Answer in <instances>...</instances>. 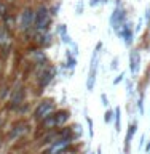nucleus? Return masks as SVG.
Masks as SVG:
<instances>
[{
	"label": "nucleus",
	"mask_w": 150,
	"mask_h": 154,
	"mask_svg": "<svg viewBox=\"0 0 150 154\" xmlns=\"http://www.w3.org/2000/svg\"><path fill=\"white\" fill-rule=\"evenodd\" d=\"M102 48V43H98L93 51V58H91V67H90V72H88V80H86V90L88 91H93L94 88V84H96V74H98V64H99V51Z\"/></svg>",
	"instance_id": "7ed1b4c3"
},
{
	"label": "nucleus",
	"mask_w": 150,
	"mask_h": 154,
	"mask_svg": "<svg viewBox=\"0 0 150 154\" xmlns=\"http://www.w3.org/2000/svg\"><path fill=\"white\" fill-rule=\"evenodd\" d=\"M123 77H125V74H123V72H122V74H120V75L117 77V79L113 80V84H115V85H117V84H120V82H122V79H123Z\"/></svg>",
	"instance_id": "aec40b11"
},
{
	"label": "nucleus",
	"mask_w": 150,
	"mask_h": 154,
	"mask_svg": "<svg viewBox=\"0 0 150 154\" xmlns=\"http://www.w3.org/2000/svg\"><path fill=\"white\" fill-rule=\"evenodd\" d=\"M50 8L46 5H38L34 10V27H35L37 34H45L48 32V29L51 26V14Z\"/></svg>",
	"instance_id": "f257e3e1"
},
{
	"label": "nucleus",
	"mask_w": 150,
	"mask_h": 154,
	"mask_svg": "<svg viewBox=\"0 0 150 154\" xmlns=\"http://www.w3.org/2000/svg\"><path fill=\"white\" fill-rule=\"evenodd\" d=\"M53 114H54V112H53ZM53 114L48 116V117H45V119L40 122V125H42L43 130H51V128L56 127V124H54V116H53Z\"/></svg>",
	"instance_id": "4468645a"
},
{
	"label": "nucleus",
	"mask_w": 150,
	"mask_h": 154,
	"mask_svg": "<svg viewBox=\"0 0 150 154\" xmlns=\"http://www.w3.org/2000/svg\"><path fill=\"white\" fill-rule=\"evenodd\" d=\"M129 69H131L133 75H136L141 69V53H139V50H131V53H129Z\"/></svg>",
	"instance_id": "9d476101"
},
{
	"label": "nucleus",
	"mask_w": 150,
	"mask_h": 154,
	"mask_svg": "<svg viewBox=\"0 0 150 154\" xmlns=\"http://www.w3.org/2000/svg\"><path fill=\"white\" fill-rule=\"evenodd\" d=\"M98 154H102V152H101V149H99V152H98Z\"/></svg>",
	"instance_id": "a878e982"
},
{
	"label": "nucleus",
	"mask_w": 150,
	"mask_h": 154,
	"mask_svg": "<svg viewBox=\"0 0 150 154\" xmlns=\"http://www.w3.org/2000/svg\"><path fill=\"white\" fill-rule=\"evenodd\" d=\"M117 67H118V58H115L112 61V69H117Z\"/></svg>",
	"instance_id": "412c9836"
},
{
	"label": "nucleus",
	"mask_w": 150,
	"mask_h": 154,
	"mask_svg": "<svg viewBox=\"0 0 150 154\" xmlns=\"http://www.w3.org/2000/svg\"><path fill=\"white\" fill-rule=\"evenodd\" d=\"M146 19H147V21L150 23V7L147 8V11H146Z\"/></svg>",
	"instance_id": "5701e85b"
},
{
	"label": "nucleus",
	"mask_w": 150,
	"mask_h": 154,
	"mask_svg": "<svg viewBox=\"0 0 150 154\" xmlns=\"http://www.w3.org/2000/svg\"><path fill=\"white\" fill-rule=\"evenodd\" d=\"M34 8L31 7H24L19 13V27L21 31H29L34 26Z\"/></svg>",
	"instance_id": "20e7f679"
},
{
	"label": "nucleus",
	"mask_w": 150,
	"mask_h": 154,
	"mask_svg": "<svg viewBox=\"0 0 150 154\" xmlns=\"http://www.w3.org/2000/svg\"><path fill=\"white\" fill-rule=\"evenodd\" d=\"M5 2H11V0H5Z\"/></svg>",
	"instance_id": "bb28decb"
},
{
	"label": "nucleus",
	"mask_w": 150,
	"mask_h": 154,
	"mask_svg": "<svg viewBox=\"0 0 150 154\" xmlns=\"http://www.w3.org/2000/svg\"><path fill=\"white\" fill-rule=\"evenodd\" d=\"M26 132H27V124L26 122H16V124L13 125L10 137L16 138V137H19V135H22V133H26Z\"/></svg>",
	"instance_id": "f8f14e48"
},
{
	"label": "nucleus",
	"mask_w": 150,
	"mask_h": 154,
	"mask_svg": "<svg viewBox=\"0 0 150 154\" xmlns=\"http://www.w3.org/2000/svg\"><path fill=\"white\" fill-rule=\"evenodd\" d=\"M54 111H56L54 100L46 98V100H42L40 103L37 104V108L34 109V112H32V117L35 119V120H38V122H42L43 119L48 117V116H51Z\"/></svg>",
	"instance_id": "f03ea898"
},
{
	"label": "nucleus",
	"mask_w": 150,
	"mask_h": 154,
	"mask_svg": "<svg viewBox=\"0 0 150 154\" xmlns=\"http://www.w3.org/2000/svg\"><path fill=\"white\" fill-rule=\"evenodd\" d=\"M115 130L117 132L122 130V109L120 108L115 109Z\"/></svg>",
	"instance_id": "f3484780"
},
{
	"label": "nucleus",
	"mask_w": 150,
	"mask_h": 154,
	"mask_svg": "<svg viewBox=\"0 0 150 154\" xmlns=\"http://www.w3.org/2000/svg\"><path fill=\"white\" fill-rule=\"evenodd\" d=\"M99 2H102V0H90V5H91V7H96Z\"/></svg>",
	"instance_id": "4be33fe9"
},
{
	"label": "nucleus",
	"mask_w": 150,
	"mask_h": 154,
	"mask_svg": "<svg viewBox=\"0 0 150 154\" xmlns=\"http://www.w3.org/2000/svg\"><path fill=\"white\" fill-rule=\"evenodd\" d=\"M102 101H104V103H102V104H105V106H107V104H109V101H107V96H105V95H102Z\"/></svg>",
	"instance_id": "b1692460"
},
{
	"label": "nucleus",
	"mask_w": 150,
	"mask_h": 154,
	"mask_svg": "<svg viewBox=\"0 0 150 154\" xmlns=\"http://www.w3.org/2000/svg\"><path fill=\"white\" fill-rule=\"evenodd\" d=\"M125 23H126V10H125L122 5H118V7L112 11V14H110V26H112L115 31H118Z\"/></svg>",
	"instance_id": "39448f33"
},
{
	"label": "nucleus",
	"mask_w": 150,
	"mask_h": 154,
	"mask_svg": "<svg viewBox=\"0 0 150 154\" xmlns=\"http://www.w3.org/2000/svg\"><path fill=\"white\" fill-rule=\"evenodd\" d=\"M117 34L120 37H122V40H123V43L126 47H129L133 43V35H134V32H133V27H131V23H125L122 27L117 31Z\"/></svg>",
	"instance_id": "1a4fd4ad"
},
{
	"label": "nucleus",
	"mask_w": 150,
	"mask_h": 154,
	"mask_svg": "<svg viewBox=\"0 0 150 154\" xmlns=\"http://www.w3.org/2000/svg\"><path fill=\"white\" fill-rule=\"evenodd\" d=\"M69 146H70V140L59 138V140H56L54 143L50 144V148L45 151V154H64V152H67Z\"/></svg>",
	"instance_id": "0eeeda50"
},
{
	"label": "nucleus",
	"mask_w": 150,
	"mask_h": 154,
	"mask_svg": "<svg viewBox=\"0 0 150 154\" xmlns=\"http://www.w3.org/2000/svg\"><path fill=\"white\" fill-rule=\"evenodd\" d=\"M31 55H32L34 61H35L37 64H45L46 63V55L40 50V48H34V50H31Z\"/></svg>",
	"instance_id": "ddd939ff"
},
{
	"label": "nucleus",
	"mask_w": 150,
	"mask_h": 154,
	"mask_svg": "<svg viewBox=\"0 0 150 154\" xmlns=\"http://www.w3.org/2000/svg\"><path fill=\"white\" fill-rule=\"evenodd\" d=\"M38 40H35V42H38V45L40 47H48L51 43V34H48V32H45V34H38Z\"/></svg>",
	"instance_id": "dca6fc26"
},
{
	"label": "nucleus",
	"mask_w": 150,
	"mask_h": 154,
	"mask_svg": "<svg viewBox=\"0 0 150 154\" xmlns=\"http://www.w3.org/2000/svg\"><path fill=\"white\" fill-rule=\"evenodd\" d=\"M54 124H56V127H62L67 120L70 119V112L67 109H59V111H54Z\"/></svg>",
	"instance_id": "9b49d317"
},
{
	"label": "nucleus",
	"mask_w": 150,
	"mask_h": 154,
	"mask_svg": "<svg viewBox=\"0 0 150 154\" xmlns=\"http://www.w3.org/2000/svg\"><path fill=\"white\" fill-rule=\"evenodd\" d=\"M24 96H26V88L22 85H16L14 90H11L10 95V108L11 109H18L19 106L24 104Z\"/></svg>",
	"instance_id": "423d86ee"
},
{
	"label": "nucleus",
	"mask_w": 150,
	"mask_h": 154,
	"mask_svg": "<svg viewBox=\"0 0 150 154\" xmlns=\"http://www.w3.org/2000/svg\"><path fill=\"white\" fill-rule=\"evenodd\" d=\"M136 128H137V124L134 122L129 125V128H128V135H126V140H125V146L129 148V144H131V140L134 137V133H136Z\"/></svg>",
	"instance_id": "2eb2a0df"
},
{
	"label": "nucleus",
	"mask_w": 150,
	"mask_h": 154,
	"mask_svg": "<svg viewBox=\"0 0 150 154\" xmlns=\"http://www.w3.org/2000/svg\"><path fill=\"white\" fill-rule=\"evenodd\" d=\"M3 125V117H0V127Z\"/></svg>",
	"instance_id": "393cba45"
},
{
	"label": "nucleus",
	"mask_w": 150,
	"mask_h": 154,
	"mask_svg": "<svg viewBox=\"0 0 150 154\" xmlns=\"http://www.w3.org/2000/svg\"><path fill=\"white\" fill-rule=\"evenodd\" d=\"M112 117H113V111H107V112H105V122L110 124L112 122Z\"/></svg>",
	"instance_id": "a211bd4d"
},
{
	"label": "nucleus",
	"mask_w": 150,
	"mask_h": 154,
	"mask_svg": "<svg viewBox=\"0 0 150 154\" xmlns=\"http://www.w3.org/2000/svg\"><path fill=\"white\" fill-rule=\"evenodd\" d=\"M86 122H88V125H90V135L91 137H93V120H91V117H88V116H86Z\"/></svg>",
	"instance_id": "6ab92c4d"
},
{
	"label": "nucleus",
	"mask_w": 150,
	"mask_h": 154,
	"mask_svg": "<svg viewBox=\"0 0 150 154\" xmlns=\"http://www.w3.org/2000/svg\"><path fill=\"white\" fill-rule=\"evenodd\" d=\"M54 75H56V69H54V67H53V66L45 67V69H43L40 74H38V77H37V82H38V85H40V88H46Z\"/></svg>",
	"instance_id": "6e6552de"
}]
</instances>
